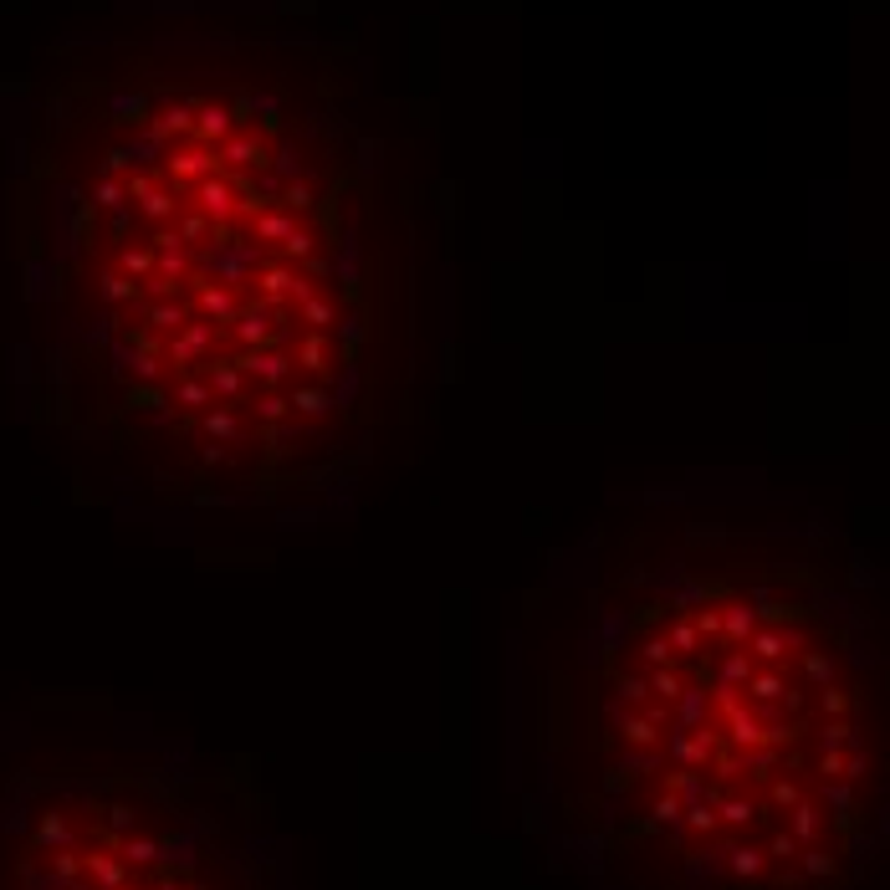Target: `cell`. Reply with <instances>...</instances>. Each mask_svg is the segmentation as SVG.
Masks as SVG:
<instances>
[{
	"label": "cell",
	"instance_id": "6da1fadb",
	"mask_svg": "<svg viewBox=\"0 0 890 890\" xmlns=\"http://www.w3.org/2000/svg\"><path fill=\"white\" fill-rule=\"evenodd\" d=\"M11 890H220L195 829H149L133 798H41L16 819Z\"/></svg>",
	"mask_w": 890,
	"mask_h": 890
},
{
	"label": "cell",
	"instance_id": "7a4b0ae2",
	"mask_svg": "<svg viewBox=\"0 0 890 890\" xmlns=\"http://www.w3.org/2000/svg\"><path fill=\"white\" fill-rule=\"evenodd\" d=\"M190 200H195V210L210 220V226H231V220L241 215L236 210V185L226 180V174H210V180L190 185Z\"/></svg>",
	"mask_w": 890,
	"mask_h": 890
},
{
	"label": "cell",
	"instance_id": "3957f363",
	"mask_svg": "<svg viewBox=\"0 0 890 890\" xmlns=\"http://www.w3.org/2000/svg\"><path fill=\"white\" fill-rule=\"evenodd\" d=\"M215 154H220V169H231V174H241V169H266V164H272V149H266V139H261V133H246V128H236Z\"/></svg>",
	"mask_w": 890,
	"mask_h": 890
},
{
	"label": "cell",
	"instance_id": "277c9868",
	"mask_svg": "<svg viewBox=\"0 0 890 890\" xmlns=\"http://www.w3.org/2000/svg\"><path fill=\"white\" fill-rule=\"evenodd\" d=\"M164 169H169V180L174 185H200V180H210V174H220V154L215 149H169L164 154Z\"/></svg>",
	"mask_w": 890,
	"mask_h": 890
},
{
	"label": "cell",
	"instance_id": "5b68a950",
	"mask_svg": "<svg viewBox=\"0 0 890 890\" xmlns=\"http://www.w3.org/2000/svg\"><path fill=\"white\" fill-rule=\"evenodd\" d=\"M236 128H241V123H236V113H231L226 103H200V108H195V133H190V139H200V149H220Z\"/></svg>",
	"mask_w": 890,
	"mask_h": 890
},
{
	"label": "cell",
	"instance_id": "8992f818",
	"mask_svg": "<svg viewBox=\"0 0 890 890\" xmlns=\"http://www.w3.org/2000/svg\"><path fill=\"white\" fill-rule=\"evenodd\" d=\"M231 323H236V338H241L246 348H261V343H272V302H261V297L241 302Z\"/></svg>",
	"mask_w": 890,
	"mask_h": 890
},
{
	"label": "cell",
	"instance_id": "52a82bcc",
	"mask_svg": "<svg viewBox=\"0 0 890 890\" xmlns=\"http://www.w3.org/2000/svg\"><path fill=\"white\" fill-rule=\"evenodd\" d=\"M144 133H149V139H159V144H169V139H190V133H195V108H190V103H169V108L149 113Z\"/></svg>",
	"mask_w": 890,
	"mask_h": 890
},
{
	"label": "cell",
	"instance_id": "ba28073f",
	"mask_svg": "<svg viewBox=\"0 0 890 890\" xmlns=\"http://www.w3.org/2000/svg\"><path fill=\"white\" fill-rule=\"evenodd\" d=\"M236 369H241V374H256L266 389H277V384H287V374H292V359H282V353H241V359H236Z\"/></svg>",
	"mask_w": 890,
	"mask_h": 890
},
{
	"label": "cell",
	"instance_id": "9c48e42d",
	"mask_svg": "<svg viewBox=\"0 0 890 890\" xmlns=\"http://www.w3.org/2000/svg\"><path fill=\"white\" fill-rule=\"evenodd\" d=\"M144 323H149V333H180L185 323H190V313L174 297H154L149 307H144Z\"/></svg>",
	"mask_w": 890,
	"mask_h": 890
},
{
	"label": "cell",
	"instance_id": "30bf717a",
	"mask_svg": "<svg viewBox=\"0 0 890 890\" xmlns=\"http://www.w3.org/2000/svg\"><path fill=\"white\" fill-rule=\"evenodd\" d=\"M236 307H241V292H236V287H205V282H200V313H205V318L231 323Z\"/></svg>",
	"mask_w": 890,
	"mask_h": 890
},
{
	"label": "cell",
	"instance_id": "8fae6325",
	"mask_svg": "<svg viewBox=\"0 0 890 890\" xmlns=\"http://www.w3.org/2000/svg\"><path fill=\"white\" fill-rule=\"evenodd\" d=\"M205 384H210V399H236V394H241V369H236V359H210Z\"/></svg>",
	"mask_w": 890,
	"mask_h": 890
},
{
	"label": "cell",
	"instance_id": "7c38bea8",
	"mask_svg": "<svg viewBox=\"0 0 890 890\" xmlns=\"http://www.w3.org/2000/svg\"><path fill=\"white\" fill-rule=\"evenodd\" d=\"M328 353H333L328 333H313V328H307L302 343H297V364H302L307 374H323V369H328Z\"/></svg>",
	"mask_w": 890,
	"mask_h": 890
},
{
	"label": "cell",
	"instance_id": "4fadbf2b",
	"mask_svg": "<svg viewBox=\"0 0 890 890\" xmlns=\"http://www.w3.org/2000/svg\"><path fill=\"white\" fill-rule=\"evenodd\" d=\"M118 205H128V195H123V174H98L93 190H87V210H118Z\"/></svg>",
	"mask_w": 890,
	"mask_h": 890
},
{
	"label": "cell",
	"instance_id": "5bb4252c",
	"mask_svg": "<svg viewBox=\"0 0 890 890\" xmlns=\"http://www.w3.org/2000/svg\"><path fill=\"white\" fill-rule=\"evenodd\" d=\"M292 226H297V220L287 210H256L251 215V241H282Z\"/></svg>",
	"mask_w": 890,
	"mask_h": 890
},
{
	"label": "cell",
	"instance_id": "9a60e30c",
	"mask_svg": "<svg viewBox=\"0 0 890 890\" xmlns=\"http://www.w3.org/2000/svg\"><path fill=\"white\" fill-rule=\"evenodd\" d=\"M113 272L128 277V282H133V277H154V251H149V246H123V251L113 256Z\"/></svg>",
	"mask_w": 890,
	"mask_h": 890
},
{
	"label": "cell",
	"instance_id": "2e32d148",
	"mask_svg": "<svg viewBox=\"0 0 890 890\" xmlns=\"http://www.w3.org/2000/svg\"><path fill=\"white\" fill-rule=\"evenodd\" d=\"M297 318H302L307 328H313V333H328V328H333V318H338V307H333L323 292H313V297H302V302H297Z\"/></svg>",
	"mask_w": 890,
	"mask_h": 890
},
{
	"label": "cell",
	"instance_id": "e0dca14e",
	"mask_svg": "<svg viewBox=\"0 0 890 890\" xmlns=\"http://www.w3.org/2000/svg\"><path fill=\"white\" fill-rule=\"evenodd\" d=\"M118 149H123L128 169H154V164L164 159V144H159V139H149L144 128H139V139H128V144H118Z\"/></svg>",
	"mask_w": 890,
	"mask_h": 890
},
{
	"label": "cell",
	"instance_id": "ac0fdd59",
	"mask_svg": "<svg viewBox=\"0 0 890 890\" xmlns=\"http://www.w3.org/2000/svg\"><path fill=\"white\" fill-rule=\"evenodd\" d=\"M98 292H103V302H108V307H133V302H139V282L118 277L113 266H108V272L98 277Z\"/></svg>",
	"mask_w": 890,
	"mask_h": 890
},
{
	"label": "cell",
	"instance_id": "d6986e66",
	"mask_svg": "<svg viewBox=\"0 0 890 890\" xmlns=\"http://www.w3.org/2000/svg\"><path fill=\"white\" fill-rule=\"evenodd\" d=\"M154 277H164V282L180 287V282L190 277V251H185V246H174V251H154Z\"/></svg>",
	"mask_w": 890,
	"mask_h": 890
},
{
	"label": "cell",
	"instance_id": "ffe728a7",
	"mask_svg": "<svg viewBox=\"0 0 890 890\" xmlns=\"http://www.w3.org/2000/svg\"><path fill=\"white\" fill-rule=\"evenodd\" d=\"M287 405H292V415H302V420H318V415L328 410V389H318V384H302V389L287 399Z\"/></svg>",
	"mask_w": 890,
	"mask_h": 890
},
{
	"label": "cell",
	"instance_id": "44dd1931",
	"mask_svg": "<svg viewBox=\"0 0 890 890\" xmlns=\"http://www.w3.org/2000/svg\"><path fill=\"white\" fill-rule=\"evenodd\" d=\"M200 425H205V435H210V440H236V430H241V425H236V410H231V405H210Z\"/></svg>",
	"mask_w": 890,
	"mask_h": 890
},
{
	"label": "cell",
	"instance_id": "7402d4cb",
	"mask_svg": "<svg viewBox=\"0 0 890 890\" xmlns=\"http://www.w3.org/2000/svg\"><path fill=\"white\" fill-rule=\"evenodd\" d=\"M282 256H287V261H313V256H318V236L302 231V226H292V231L282 236Z\"/></svg>",
	"mask_w": 890,
	"mask_h": 890
},
{
	"label": "cell",
	"instance_id": "603a6c76",
	"mask_svg": "<svg viewBox=\"0 0 890 890\" xmlns=\"http://www.w3.org/2000/svg\"><path fill=\"white\" fill-rule=\"evenodd\" d=\"M256 420H261V425H282V420H292V405H287V394L266 389V394L256 399Z\"/></svg>",
	"mask_w": 890,
	"mask_h": 890
},
{
	"label": "cell",
	"instance_id": "cb8c5ba5",
	"mask_svg": "<svg viewBox=\"0 0 890 890\" xmlns=\"http://www.w3.org/2000/svg\"><path fill=\"white\" fill-rule=\"evenodd\" d=\"M169 405H190V410H205L210 405V384L205 379H180L169 394Z\"/></svg>",
	"mask_w": 890,
	"mask_h": 890
},
{
	"label": "cell",
	"instance_id": "d4e9b609",
	"mask_svg": "<svg viewBox=\"0 0 890 890\" xmlns=\"http://www.w3.org/2000/svg\"><path fill=\"white\" fill-rule=\"evenodd\" d=\"M108 108H113V118H118V123H139V128L149 123V103H144L139 93H118Z\"/></svg>",
	"mask_w": 890,
	"mask_h": 890
},
{
	"label": "cell",
	"instance_id": "484cf974",
	"mask_svg": "<svg viewBox=\"0 0 890 890\" xmlns=\"http://www.w3.org/2000/svg\"><path fill=\"white\" fill-rule=\"evenodd\" d=\"M277 205H282L287 215H302V210H313V190H307L302 180H287V185L277 190Z\"/></svg>",
	"mask_w": 890,
	"mask_h": 890
},
{
	"label": "cell",
	"instance_id": "4316f807",
	"mask_svg": "<svg viewBox=\"0 0 890 890\" xmlns=\"http://www.w3.org/2000/svg\"><path fill=\"white\" fill-rule=\"evenodd\" d=\"M174 338H180V343H185V348L195 353V359H200L205 348H215V328H210V323H185V328L174 333Z\"/></svg>",
	"mask_w": 890,
	"mask_h": 890
},
{
	"label": "cell",
	"instance_id": "83f0119b",
	"mask_svg": "<svg viewBox=\"0 0 890 890\" xmlns=\"http://www.w3.org/2000/svg\"><path fill=\"white\" fill-rule=\"evenodd\" d=\"M210 231H215V226H210V220H205L200 210H195V215H185V220H180V226H174V236H180L185 246H195V241H205Z\"/></svg>",
	"mask_w": 890,
	"mask_h": 890
},
{
	"label": "cell",
	"instance_id": "f1b7e54d",
	"mask_svg": "<svg viewBox=\"0 0 890 890\" xmlns=\"http://www.w3.org/2000/svg\"><path fill=\"white\" fill-rule=\"evenodd\" d=\"M128 405L133 410H154V405H164V389L159 384H128Z\"/></svg>",
	"mask_w": 890,
	"mask_h": 890
},
{
	"label": "cell",
	"instance_id": "f546056e",
	"mask_svg": "<svg viewBox=\"0 0 890 890\" xmlns=\"http://www.w3.org/2000/svg\"><path fill=\"white\" fill-rule=\"evenodd\" d=\"M364 343V323L359 318H343V348H348V359H353V348Z\"/></svg>",
	"mask_w": 890,
	"mask_h": 890
},
{
	"label": "cell",
	"instance_id": "4dcf8cb0",
	"mask_svg": "<svg viewBox=\"0 0 890 890\" xmlns=\"http://www.w3.org/2000/svg\"><path fill=\"white\" fill-rule=\"evenodd\" d=\"M272 164H277V174H287V180L297 174V154H292V149H277V159H272Z\"/></svg>",
	"mask_w": 890,
	"mask_h": 890
}]
</instances>
